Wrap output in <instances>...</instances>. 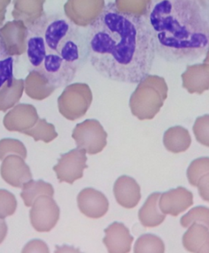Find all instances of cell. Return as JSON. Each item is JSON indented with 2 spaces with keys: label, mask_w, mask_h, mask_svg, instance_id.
Returning a JSON list of instances; mask_svg holds the SVG:
<instances>
[{
  "label": "cell",
  "mask_w": 209,
  "mask_h": 253,
  "mask_svg": "<svg viewBox=\"0 0 209 253\" xmlns=\"http://www.w3.org/2000/svg\"><path fill=\"white\" fill-rule=\"evenodd\" d=\"M103 242L109 253H129L134 238L122 223L114 222L104 230Z\"/></svg>",
  "instance_id": "cell-5"
},
{
  "label": "cell",
  "mask_w": 209,
  "mask_h": 253,
  "mask_svg": "<svg viewBox=\"0 0 209 253\" xmlns=\"http://www.w3.org/2000/svg\"><path fill=\"white\" fill-rule=\"evenodd\" d=\"M26 47L31 71L53 89L70 84L88 61L86 31L59 13L42 15L28 27Z\"/></svg>",
  "instance_id": "cell-2"
},
{
  "label": "cell",
  "mask_w": 209,
  "mask_h": 253,
  "mask_svg": "<svg viewBox=\"0 0 209 253\" xmlns=\"http://www.w3.org/2000/svg\"><path fill=\"white\" fill-rule=\"evenodd\" d=\"M22 253H50V250L44 241L34 239L25 245Z\"/></svg>",
  "instance_id": "cell-18"
},
{
  "label": "cell",
  "mask_w": 209,
  "mask_h": 253,
  "mask_svg": "<svg viewBox=\"0 0 209 253\" xmlns=\"http://www.w3.org/2000/svg\"><path fill=\"white\" fill-rule=\"evenodd\" d=\"M160 195V193L151 195L139 211V220L143 227L149 228L158 227L165 220V214L161 213L158 210V200Z\"/></svg>",
  "instance_id": "cell-11"
},
{
  "label": "cell",
  "mask_w": 209,
  "mask_h": 253,
  "mask_svg": "<svg viewBox=\"0 0 209 253\" xmlns=\"http://www.w3.org/2000/svg\"><path fill=\"white\" fill-rule=\"evenodd\" d=\"M7 234V225L4 220L0 218V245L4 242Z\"/></svg>",
  "instance_id": "cell-21"
},
{
  "label": "cell",
  "mask_w": 209,
  "mask_h": 253,
  "mask_svg": "<svg viewBox=\"0 0 209 253\" xmlns=\"http://www.w3.org/2000/svg\"><path fill=\"white\" fill-rule=\"evenodd\" d=\"M193 194L183 187L163 194L160 208L167 215L177 216L193 205Z\"/></svg>",
  "instance_id": "cell-6"
},
{
  "label": "cell",
  "mask_w": 209,
  "mask_h": 253,
  "mask_svg": "<svg viewBox=\"0 0 209 253\" xmlns=\"http://www.w3.org/2000/svg\"><path fill=\"white\" fill-rule=\"evenodd\" d=\"M183 87L190 93L202 94L209 90V65H195L189 66L182 76Z\"/></svg>",
  "instance_id": "cell-7"
},
{
  "label": "cell",
  "mask_w": 209,
  "mask_h": 253,
  "mask_svg": "<svg viewBox=\"0 0 209 253\" xmlns=\"http://www.w3.org/2000/svg\"><path fill=\"white\" fill-rule=\"evenodd\" d=\"M207 173H209V157L199 158L193 161L189 166L188 179L192 186L197 187L200 178Z\"/></svg>",
  "instance_id": "cell-15"
},
{
  "label": "cell",
  "mask_w": 209,
  "mask_h": 253,
  "mask_svg": "<svg viewBox=\"0 0 209 253\" xmlns=\"http://www.w3.org/2000/svg\"><path fill=\"white\" fill-rule=\"evenodd\" d=\"M16 202L13 196H7V193H0V218L13 215L16 211Z\"/></svg>",
  "instance_id": "cell-17"
},
{
  "label": "cell",
  "mask_w": 209,
  "mask_h": 253,
  "mask_svg": "<svg viewBox=\"0 0 209 253\" xmlns=\"http://www.w3.org/2000/svg\"><path fill=\"white\" fill-rule=\"evenodd\" d=\"M194 223H201L209 228V208L196 207L180 218V224L184 228L190 227Z\"/></svg>",
  "instance_id": "cell-14"
},
{
  "label": "cell",
  "mask_w": 209,
  "mask_h": 253,
  "mask_svg": "<svg viewBox=\"0 0 209 253\" xmlns=\"http://www.w3.org/2000/svg\"><path fill=\"white\" fill-rule=\"evenodd\" d=\"M59 208L54 202L43 200L37 202L30 212L31 223L34 230L47 233L54 228L59 219Z\"/></svg>",
  "instance_id": "cell-4"
},
{
  "label": "cell",
  "mask_w": 209,
  "mask_h": 253,
  "mask_svg": "<svg viewBox=\"0 0 209 253\" xmlns=\"http://www.w3.org/2000/svg\"><path fill=\"white\" fill-rule=\"evenodd\" d=\"M194 133L200 144L209 147V115L197 119L193 126Z\"/></svg>",
  "instance_id": "cell-16"
},
{
  "label": "cell",
  "mask_w": 209,
  "mask_h": 253,
  "mask_svg": "<svg viewBox=\"0 0 209 253\" xmlns=\"http://www.w3.org/2000/svg\"><path fill=\"white\" fill-rule=\"evenodd\" d=\"M197 187H198L200 196L203 200L209 202V173L203 175L200 178Z\"/></svg>",
  "instance_id": "cell-19"
},
{
  "label": "cell",
  "mask_w": 209,
  "mask_h": 253,
  "mask_svg": "<svg viewBox=\"0 0 209 253\" xmlns=\"http://www.w3.org/2000/svg\"><path fill=\"white\" fill-rule=\"evenodd\" d=\"M164 142L169 150L177 153L187 150L190 146L192 139L186 129L177 126L172 128L167 132Z\"/></svg>",
  "instance_id": "cell-12"
},
{
  "label": "cell",
  "mask_w": 209,
  "mask_h": 253,
  "mask_svg": "<svg viewBox=\"0 0 209 253\" xmlns=\"http://www.w3.org/2000/svg\"><path fill=\"white\" fill-rule=\"evenodd\" d=\"M54 253H83L80 251L78 248H74L69 245H62V246H58L56 245V250Z\"/></svg>",
  "instance_id": "cell-20"
},
{
  "label": "cell",
  "mask_w": 209,
  "mask_h": 253,
  "mask_svg": "<svg viewBox=\"0 0 209 253\" xmlns=\"http://www.w3.org/2000/svg\"><path fill=\"white\" fill-rule=\"evenodd\" d=\"M16 61V56L9 50L0 32V92L5 87L10 88L13 85Z\"/></svg>",
  "instance_id": "cell-8"
},
{
  "label": "cell",
  "mask_w": 209,
  "mask_h": 253,
  "mask_svg": "<svg viewBox=\"0 0 209 253\" xmlns=\"http://www.w3.org/2000/svg\"><path fill=\"white\" fill-rule=\"evenodd\" d=\"M85 31L89 62L104 78L140 84L149 77L156 52L145 16L109 2Z\"/></svg>",
  "instance_id": "cell-1"
},
{
  "label": "cell",
  "mask_w": 209,
  "mask_h": 253,
  "mask_svg": "<svg viewBox=\"0 0 209 253\" xmlns=\"http://www.w3.org/2000/svg\"><path fill=\"white\" fill-rule=\"evenodd\" d=\"M145 18L164 60L184 63L207 56L209 14L199 0H151Z\"/></svg>",
  "instance_id": "cell-3"
},
{
  "label": "cell",
  "mask_w": 209,
  "mask_h": 253,
  "mask_svg": "<svg viewBox=\"0 0 209 253\" xmlns=\"http://www.w3.org/2000/svg\"><path fill=\"white\" fill-rule=\"evenodd\" d=\"M134 253H165V245L155 235H142L135 244Z\"/></svg>",
  "instance_id": "cell-13"
},
{
  "label": "cell",
  "mask_w": 209,
  "mask_h": 253,
  "mask_svg": "<svg viewBox=\"0 0 209 253\" xmlns=\"http://www.w3.org/2000/svg\"><path fill=\"white\" fill-rule=\"evenodd\" d=\"M80 211L90 218H102L108 211V202L106 198L99 194H83L78 197Z\"/></svg>",
  "instance_id": "cell-10"
},
{
  "label": "cell",
  "mask_w": 209,
  "mask_h": 253,
  "mask_svg": "<svg viewBox=\"0 0 209 253\" xmlns=\"http://www.w3.org/2000/svg\"><path fill=\"white\" fill-rule=\"evenodd\" d=\"M199 253H209V248H207V249L204 250V251H201Z\"/></svg>",
  "instance_id": "cell-22"
},
{
  "label": "cell",
  "mask_w": 209,
  "mask_h": 253,
  "mask_svg": "<svg viewBox=\"0 0 209 253\" xmlns=\"http://www.w3.org/2000/svg\"><path fill=\"white\" fill-rule=\"evenodd\" d=\"M185 249L192 253H199L209 248V230L201 224L194 223L183 236Z\"/></svg>",
  "instance_id": "cell-9"
}]
</instances>
